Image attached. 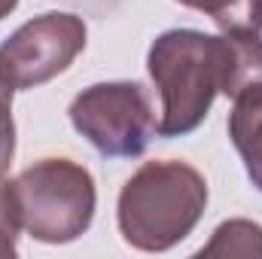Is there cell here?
Instances as JSON below:
<instances>
[{
	"instance_id": "obj_7",
	"label": "cell",
	"mask_w": 262,
	"mask_h": 259,
	"mask_svg": "<svg viewBox=\"0 0 262 259\" xmlns=\"http://www.w3.org/2000/svg\"><path fill=\"white\" fill-rule=\"evenodd\" d=\"M210 15L223 34H259L262 31V0H177Z\"/></svg>"
},
{
	"instance_id": "obj_9",
	"label": "cell",
	"mask_w": 262,
	"mask_h": 259,
	"mask_svg": "<svg viewBox=\"0 0 262 259\" xmlns=\"http://www.w3.org/2000/svg\"><path fill=\"white\" fill-rule=\"evenodd\" d=\"M18 210H15V198H12V180L0 177V259L15 256V244H18Z\"/></svg>"
},
{
	"instance_id": "obj_2",
	"label": "cell",
	"mask_w": 262,
	"mask_h": 259,
	"mask_svg": "<svg viewBox=\"0 0 262 259\" xmlns=\"http://www.w3.org/2000/svg\"><path fill=\"white\" fill-rule=\"evenodd\" d=\"M207 207V180L192 165L146 162L119 192V232L131 247L162 253L192 235Z\"/></svg>"
},
{
	"instance_id": "obj_6",
	"label": "cell",
	"mask_w": 262,
	"mask_h": 259,
	"mask_svg": "<svg viewBox=\"0 0 262 259\" xmlns=\"http://www.w3.org/2000/svg\"><path fill=\"white\" fill-rule=\"evenodd\" d=\"M232 101L235 107L229 113V137L244 159L253 186L262 192V82L247 85Z\"/></svg>"
},
{
	"instance_id": "obj_1",
	"label": "cell",
	"mask_w": 262,
	"mask_h": 259,
	"mask_svg": "<svg viewBox=\"0 0 262 259\" xmlns=\"http://www.w3.org/2000/svg\"><path fill=\"white\" fill-rule=\"evenodd\" d=\"M149 76L162 95V137H183L207 119L213 98H238L247 85L262 82L259 34H223L204 31H165L149 46Z\"/></svg>"
},
{
	"instance_id": "obj_5",
	"label": "cell",
	"mask_w": 262,
	"mask_h": 259,
	"mask_svg": "<svg viewBox=\"0 0 262 259\" xmlns=\"http://www.w3.org/2000/svg\"><path fill=\"white\" fill-rule=\"evenodd\" d=\"M85 49V21L70 12H43L0 46V73L18 89H37L64 73Z\"/></svg>"
},
{
	"instance_id": "obj_3",
	"label": "cell",
	"mask_w": 262,
	"mask_h": 259,
	"mask_svg": "<svg viewBox=\"0 0 262 259\" xmlns=\"http://www.w3.org/2000/svg\"><path fill=\"white\" fill-rule=\"evenodd\" d=\"M21 232L43 244L76 241L95 217V180L70 159H43L12 180Z\"/></svg>"
},
{
	"instance_id": "obj_8",
	"label": "cell",
	"mask_w": 262,
	"mask_h": 259,
	"mask_svg": "<svg viewBox=\"0 0 262 259\" xmlns=\"http://www.w3.org/2000/svg\"><path fill=\"white\" fill-rule=\"evenodd\" d=\"M201 256H262V226L250 220L223 223L210 244L201 247Z\"/></svg>"
},
{
	"instance_id": "obj_4",
	"label": "cell",
	"mask_w": 262,
	"mask_h": 259,
	"mask_svg": "<svg viewBox=\"0 0 262 259\" xmlns=\"http://www.w3.org/2000/svg\"><path fill=\"white\" fill-rule=\"evenodd\" d=\"M70 122L101 156L134 159L159 134L140 82H98L70 104Z\"/></svg>"
},
{
	"instance_id": "obj_10",
	"label": "cell",
	"mask_w": 262,
	"mask_h": 259,
	"mask_svg": "<svg viewBox=\"0 0 262 259\" xmlns=\"http://www.w3.org/2000/svg\"><path fill=\"white\" fill-rule=\"evenodd\" d=\"M12 85L0 73V177L6 174L15 153V122H12Z\"/></svg>"
}]
</instances>
